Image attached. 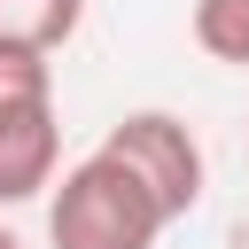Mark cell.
I'll return each instance as SVG.
<instances>
[{
    "instance_id": "6da1fadb",
    "label": "cell",
    "mask_w": 249,
    "mask_h": 249,
    "mask_svg": "<svg viewBox=\"0 0 249 249\" xmlns=\"http://www.w3.org/2000/svg\"><path fill=\"white\" fill-rule=\"evenodd\" d=\"M163 226H179V218L117 148H93L70 171H54V195H47V241L54 249H156Z\"/></svg>"
},
{
    "instance_id": "7a4b0ae2",
    "label": "cell",
    "mask_w": 249,
    "mask_h": 249,
    "mask_svg": "<svg viewBox=\"0 0 249 249\" xmlns=\"http://www.w3.org/2000/svg\"><path fill=\"white\" fill-rule=\"evenodd\" d=\"M62 171L54 124V62L31 47H0V210L47 195Z\"/></svg>"
},
{
    "instance_id": "3957f363",
    "label": "cell",
    "mask_w": 249,
    "mask_h": 249,
    "mask_svg": "<svg viewBox=\"0 0 249 249\" xmlns=\"http://www.w3.org/2000/svg\"><path fill=\"white\" fill-rule=\"evenodd\" d=\"M101 148H117V156L163 195L171 218H187V210L202 202V140L187 132V117H171V109H132V117H117V124L101 132Z\"/></svg>"
},
{
    "instance_id": "277c9868",
    "label": "cell",
    "mask_w": 249,
    "mask_h": 249,
    "mask_svg": "<svg viewBox=\"0 0 249 249\" xmlns=\"http://www.w3.org/2000/svg\"><path fill=\"white\" fill-rule=\"evenodd\" d=\"M86 0H0V47H31V54H54L70 47Z\"/></svg>"
},
{
    "instance_id": "5b68a950",
    "label": "cell",
    "mask_w": 249,
    "mask_h": 249,
    "mask_svg": "<svg viewBox=\"0 0 249 249\" xmlns=\"http://www.w3.org/2000/svg\"><path fill=\"white\" fill-rule=\"evenodd\" d=\"M195 47L210 62L249 70V0H195Z\"/></svg>"
},
{
    "instance_id": "8992f818",
    "label": "cell",
    "mask_w": 249,
    "mask_h": 249,
    "mask_svg": "<svg viewBox=\"0 0 249 249\" xmlns=\"http://www.w3.org/2000/svg\"><path fill=\"white\" fill-rule=\"evenodd\" d=\"M0 249H23V241H16V233H8V226H0Z\"/></svg>"
}]
</instances>
